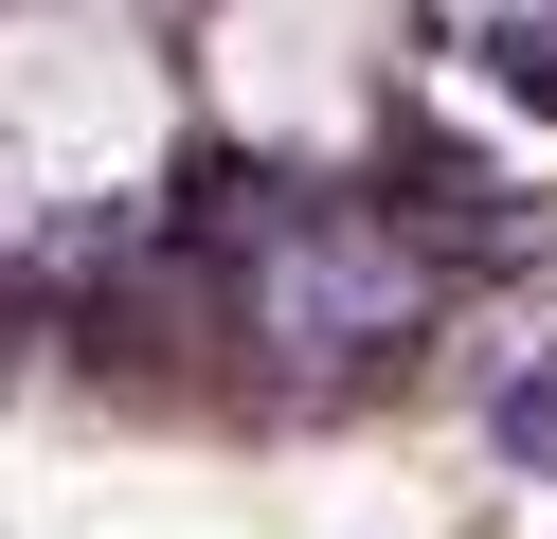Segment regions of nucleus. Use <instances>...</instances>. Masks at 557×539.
<instances>
[{
    "instance_id": "nucleus-2",
    "label": "nucleus",
    "mask_w": 557,
    "mask_h": 539,
    "mask_svg": "<svg viewBox=\"0 0 557 539\" xmlns=\"http://www.w3.org/2000/svg\"><path fill=\"white\" fill-rule=\"evenodd\" d=\"M396 0H216V108L252 144H342L377 108Z\"/></svg>"
},
{
    "instance_id": "nucleus-1",
    "label": "nucleus",
    "mask_w": 557,
    "mask_h": 539,
    "mask_svg": "<svg viewBox=\"0 0 557 539\" xmlns=\"http://www.w3.org/2000/svg\"><path fill=\"white\" fill-rule=\"evenodd\" d=\"M162 54L126 0H18L0 19V216H90L162 180Z\"/></svg>"
}]
</instances>
